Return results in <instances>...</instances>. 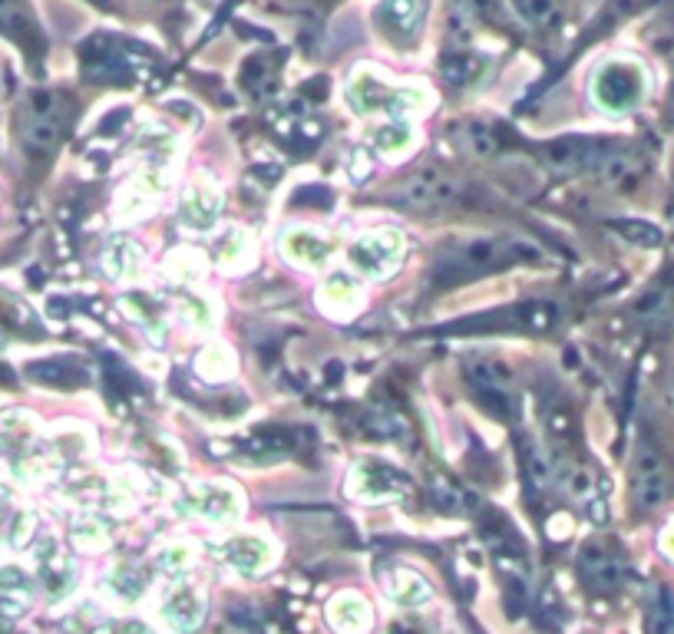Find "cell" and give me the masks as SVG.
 Returning <instances> with one entry per match:
<instances>
[{"label":"cell","instance_id":"38","mask_svg":"<svg viewBox=\"0 0 674 634\" xmlns=\"http://www.w3.org/2000/svg\"><path fill=\"white\" fill-rule=\"evenodd\" d=\"M516 7L533 27H549L559 17V0H516Z\"/></svg>","mask_w":674,"mask_h":634},{"label":"cell","instance_id":"44","mask_svg":"<svg viewBox=\"0 0 674 634\" xmlns=\"http://www.w3.org/2000/svg\"><path fill=\"white\" fill-rule=\"evenodd\" d=\"M7 496H10V483H7V476L0 473V503H7Z\"/></svg>","mask_w":674,"mask_h":634},{"label":"cell","instance_id":"16","mask_svg":"<svg viewBox=\"0 0 674 634\" xmlns=\"http://www.w3.org/2000/svg\"><path fill=\"white\" fill-rule=\"evenodd\" d=\"M175 152H179V139L165 127H145L133 142V159L149 175H169Z\"/></svg>","mask_w":674,"mask_h":634},{"label":"cell","instance_id":"33","mask_svg":"<svg viewBox=\"0 0 674 634\" xmlns=\"http://www.w3.org/2000/svg\"><path fill=\"white\" fill-rule=\"evenodd\" d=\"M582 568H585V575L595 582V585H615L618 582V558L608 552V549H602V545H589L585 552H582Z\"/></svg>","mask_w":674,"mask_h":634},{"label":"cell","instance_id":"21","mask_svg":"<svg viewBox=\"0 0 674 634\" xmlns=\"http://www.w3.org/2000/svg\"><path fill=\"white\" fill-rule=\"evenodd\" d=\"M384 592L394 605L401 608H423L433 602V588L430 582L416 572V568H406V565H394L388 572V582H384Z\"/></svg>","mask_w":674,"mask_h":634},{"label":"cell","instance_id":"11","mask_svg":"<svg viewBox=\"0 0 674 634\" xmlns=\"http://www.w3.org/2000/svg\"><path fill=\"white\" fill-rule=\"evenodd\" d=\"M453 195H456V185L436 169H416L413 175H406L404 182H398L391 189V202H398L404 209H416V212L443 209L446 202H453Z\"/></svg>","mask_w":674,"mask_h":634},{"label":"cell","instance_id":"40","mask_svg":"<svg viewBox=\"0 0 674 634\" xmlns=\"http://www.w3.org/2000/svg\"><path fill=\"white\" fill-rule=\"evenodd\" d=\"M103 622H107V618H103V615H97V608H93V605H87V608L73 612V615L63 622V634H97Z\"/></svg>","mask_w":674,"mask_h":634},{"label":"cell","instance_id":"23","mask_svg":"<svg viewBox=\"0 0 674 634\" xmlns=\"http://www.w3.org/2000/svg\"><path fill=\"white\" fill-rule=\"evenodd\" d=\"M0 30L13 43H20L23 50H30V53H40V47H43L37 20L30 17V10L23 7V0H0Z\"/></svg>","mask_w":674,"mask_h":634},{"label":"cell","instance_id":"30","mask_svg":"<svg viewBox=\"0 0 674 634\" xmlns=\"http://www.w3.org/2000/svg\"><path fill=\"white\" fill-rule=\"evenodd\" d=\"M70 535H73V545H77L80 552H100V549L110 545V525H107L97 512L77 515Z\"/></svg>","mask_w":674,"mask_h":634},{"label":"cell","instance_id":"19","mask_svg":"<svg viewBox=\"0 0 674 634\" xmlns=\"http://www.w3.org/2000/svg\"><path fill=\"white\" fill-rule=\"evenodd\" d=\"M423 13H426V0H381L378 23L391 40L406 43L420 33Z\"/></svg>","mask_w":674,"mask_h":634},{"label":"cell","instance_id":"45","mask_svg":"<svg viewBox=\"0 0 674 634\" xmlns=\"http://www.w3.org/2000/svg\"><path fill=\"white\" fill-rule=\"evenodd\" d=\"M103 3H107V0H103Z\"/></svg>","mask_w":674,"mask_h":634},{"label":"cell","instance_id":"14","mask_svg":"<svg viewBox=\"0 0 674 634\" xmlns=\"http://www.w3.org/2000/svg\"><path fill=\"white\" fill-rule=\"evenodd\" d=\"M205 592L192 582H175L162 602V622L175 634H195L205 622Z\"/></svg>","mask_w":674,"mask_h":634},{"label":"cell","instance_id":"6","mask_svg":"<svg viewBox=\"0 0 674 634\" xmlns=\"http://www.w3.org/2000/svg\"><path fill=\"white\" fill-rule=\"evenodd\" d=\"M466 383L473 386L476 400L493 413V416H503V420H513L520 413V396H516V381L510 374L506 364L500 361H470L466 364Z\"/></svg>","mask_w":674,"mask_h":634},{"label":"cell","instance_id":"27","mask_svg":"<svg viewBox=\"0 0 674 634\" xmlns=\"http://www.w3.org/2000/svg\"><path fill=\"white\" fill-rule=\"evenodd\" d=\"M440 70L453 87H473L490 70V60L473 53V50H456V53L440 57Z\"/></svg>","mask_w":674,"mask_h":634},{"label":"cell","instance_id":"37","mask_svg":"<svg viewBox=\"0 0 674 634\" xmlns=\"http://www.w3.org/2000/svg\"><path fill=\"white\" fill-rule=\"evenodd\" d=\"M463 145H466V152L476 155V159H490V155L500 149L496 132L486 127V123H470V127L463 129Z\"/></svg>","mask_w":674,"mask_h":634},{"label":"cell","instance_id":"26","mask_svg":"<svg viewBox=\"0 0 674 634\" xmlns=\"http://www.w3.org/2000/svg\"><path fill=\"white\" fill-rule=\"evenodd\" d=\"M420 145V132L406 120H388L384 127L374 129V149L384 159H406Z\"/></svg>","mask_w":674,"mask_h":634},{"label":"cell","instance_id":"36","mask_svg":"<svg viewBox=\"0 0 674 634\" xmlns=\"http://www.w3.org/2000/svg\"><path fill=\"white\" fill-rule=\"evenodd\" d=\"M179 314H182V321H185L189 328H195V331H212V328H215V304H212V298H205V294L185 291V294L179 298Z\"/></svg>","mask_w":674,"mask_h":634},{"label":"cell","instance_id":"4","mask_svg":"<svg viewBox=\"0 0 674 634\" xmlns=\"http://www.w3.org/2000/svg\"><path fill=\"white\" fill-rule=\"evenodd\" d=\"M404 235L394 229H371L348 245V271L364 281L391 278L404 261Z\"/></svg>","mask_w":674,"mask_h":634},{"label":"cell","instance_id":"34","mask_svg":"<svg viewBox=\"0 0 674 634\" xmlns=\"http://www.w3.org/2000/svg\"><path fill=\"white\" fill-rule=\"evenodd\" d=\"M165 274L179 284H199L205 278V258L195 249H179L165 258Z\"/></svg>","mask_w":674,"mask_h":634},{"label":"cell","instance_id":"12","mask_svg":"<svg viewBox=\"0 0 674 634\" xmlns=\"http://www.w3.org/2000/svg\"><path fill=\"white\" fill-rule=\"evenodd\" d=\"M179 225L185 232H195V235H205L219 225V215H222V192L212 179L199 175L192 185H185L182 199H179Z\"/></svg>","mask_w":674,"mask_h":634},{"label":"cell","instance_id":"17","mask_svg":"<svg viewBox=\"0 0 674 634\" xmlns=\"http://www.w3.org/2000/svg\"><path fill=\"white\" fill-rule=\"evenodd\" d=\"M605 155V145L598 139L585 135H562L545 145V162L559 172H579V169H595Z\"/></svg>","mask_w":674,"mask_h":634},{"label":"cell","instance_id":"20","mask_svg":"<svg viewBox=\"0 0 674 634\" xmlns=\"http://www.w3.org/2000/svg\"><path fill=\"white\" fill-rule=\"evenodd\" d=\"M328 625L338 634H368L374 625V612L358 592H341L328 605Z\"/></svg>","mask_w":674,"mask_h":634},{"label":"cell","instance_id":"24","mask_svg":"<svg viewBox=\"0 0 674 634\" xmlns=\"http://www.w3.org/2000/svg\"><path fill=\"white\" fill-rule=\"evenodd\" d=\"M30 602H33V578L17 565H3L0 568V615L17 618L30 608Z\"/></svg>","mask_w":674,"mask_h":634},{"label":"cell","instance_id":"35","mask_svg":"<svg viewBox=\"0 0 674 634\" xmlns=\"http://www.w3.org/2000/svg\"><path fill=\"white\" fill-rule=\"evenodd\" d=\"M648 634H674V592L655 585L648 598Z\"/></svg>","mask_w":674,"mask_h":634},{"label":"cell","instance_id":"28","mask_svg":"<svg viewBox=\"0 0 674 634\" xmlns=\"http://www.w3.org/2000/svg\"><path fill=\"white\" fill-rule=\"evenodd\" d=\"M145 588H149V578H145V572L135 562H117L113 572L107 575V592L117 602H123V605L139 602L145 595Z\"/></svg>","mask_w":674,"mask_h":634},{"label":"cell","instance_id":"22","mask_svg":"<svg viewBox=\"0 0 674 634\" xmlns=\"http://www.w3.org/2000/svg\"><path fill=\"white\" fill-rule=\"evenodd\" d=\"M103 271L113 281H135L145 271V254L127 235H113L103 249Z\"/></svg>","mask_w":674,"mask_h":634},{"label":"cell","instance_id":"3","mask_svg":"<svg viewBox=\"0 0 674 634\" xmlns=\"http://www.w3.org/2000/svg\"><path fill=\"white\" fill-rule=\"evenodd\" d=\"M645 93H648L645 67L638 60H628V57L605 60L592 77V100L608 117H622V113L638 110Z\"/></svg>","mask_w":674,"mask_h":634},{"label":"cell","instance_id":"2","mask_svg":"<svg viewBox=\"0 0 674 634\" xmlns=\"http://www.w3.org/2000/svg\"><path fill=\"white\" fill-rule=\"evenodd\" d=\"M348 100L358 113L364 117H388V120H406L410 113L423 110L426 93L416 87H401L391 83L384 77H378L374 70H358L348 83Z\"/></svg>","mask_w":674,"mask_h":634},{"label":"cell","instance_id":"18","mask_svg":"<svg viewBox=\"0 0 674 634\" xmlns=\"http://www.w3.org/2000/svg\"><path fill=\"white\" fill-rule=\"evenodd\" d=\"M334 252V245L314 232V229H304V225H294L281 235V254L298 264V268H324L328 258Z\"/></svg>","mask_w":674,"mask_h":634},{"label":"cell","instance_id":"8","mask_svg":"<svg viewBox=\"0 0 674 634\" xmlns=\"http://www.w3.org/2000/svg\"><path fill=\"white\" fill-rule=\"evenodd\" d=\"M404 493V473L381 463V460H364L348 476V496L358 500V503H391V500H401Z\"/></svg>","mask_w":674,"mask_h":634},{"label":"cell","instance_id":"32","mask_svg":"<svg viewBox=\"0 0 674 634\" xmlns=\"http://www.w3.org/2000/svg\"><path fill=\"white\" fill-rule=\"evenodd\" d=\"M195 371L199 378L212 383L229 381L235 374V354L225 344H209L199 358H195Z\"/></svg>","mask_w":674,"mask_h":634},{"label":"cell","instance_id":"1","mask_svg":"<svg viewBox=\"0 0 674 634\" xmlns=\"http://www.w3.org/2000/svg\"><path fill=\"white\" fill-rule=\"evenodd\" d=\"M542 249L520 235H470L456 239L440 252V274L450 281L483 278L513 264H540Z\"/></svg>","mask_w":674,"mask_h":634},{"label":"cell","instance_id":"5","mask_svg":"<svg viewBox=\"0 0 674 634\" xmlns=\"http://www.w3.org/2000/svg\"><path fill=\"white\" fill-rule=\"evenodd\" d=\"M67 123V107L57 93L37 90L20 107V139L30 152H53Z\"/></svg>","mask_w":674,"mask_h":634},{"label":"cell","instance_id":"39","mask_svg":"<svg viewBox=\"0 0 674 634\" xmlns=\"http://www.w3.org/2000/svg\"><path fill=\"white\" fill-rule=\"evenodd\" d=\"M526 473H530V480H533L536 490H549V486L555 483V466L549 463V456L542 453L540 446L530 450V456H526Z\"/></svg>","mask_w":674,"mask_h":634},{"label":"cell","instance_id":"31","mask_svg":"<svg viewBox=\"0 0 674 634\" xmlns=\"http://www.w3.org/2000/svg\"><path fill=\"white\" fill-rule=\"evenodd\" d=\"M195 565V549L189 542H169L155 552V568L175 582H182Z\"/></svg>","mask_w":674,"mask_h":634},{"label":"cell","instance_id":"15","mask_svg":"<svg viewBox=\"0 0 674 634\" xmlns=\"http://www.w3.org/2000/svg\"><path fill=\"white\" fill-rule=\"evenodd\" d=\"M318 308L331 318L351 321L358 318V311L364 308V288L351 271H334L324 278L321 294H318Z\"/></svg>","mask_w":674,"mask_h":634},{"label":"cell","instance_id":"13","mask_svg":"<svg viewBox=\"0 0 674 634\" xmlns=\"http://www.w3.org/2000/svg\"><path fill=\"white\" fill-rule=\"evenodd\" d=\"M668 490H672V480H668V466L662 460V453L648 443H642L635 450V460H632V496L635 503L645 509L662 506L668 500Z\"/></svg>","mask_w":674,"mask_h":634},{"label":"cell","instance_id":"10","mask_svg":"<svg viewBox=\"0 0 674 634\" xmlns=\"http://www.w3.org/2000/svg\"><path fill=\"white\" fill-rule=\"evenodd\" d=\"M33 562H37V575H40V585L50 602H63L77 588V565L53 535H37Z\"/></svg>","mask_w":674,"mask_h":634},{"label":"cell","instance_id":"7","mask_svg":"<svg viewBox=\"0 0 674 634\" xmlns=\"http://www.w3.org/2000/svg\"><path fill=\"white\" fill-rule=\"evenodd\" d=\"M182 512L215 522V525H229L242 515V493L232 483H189L182 493Z\"/></svg>","mask_w":674,"mask_h":634},{"label":"cell","instance_id":"29","mask_svg":"<svg viewBox=\"0 0 674 634\" xmlns=\"http://www.w3.org/2000/svg\"><path fill=\"white\" fill-rule=\"evenodd\" d=\"M555 483L562 486V493L575 503H592L595 493H598V483L595 476L582 466V463H562L555 466Z\"/></svg>","mask_w":674,"mask_h":634},{"label":"cell","instance_id":"42","mask_svg":"<svg viewBox=\"0 0 674 634\" xmlns=\"http://www.w3.org/2000/svg\"><path fill=\"white\" fill-rule=\"evenodd\" d=\"M97 634H155L145 622L139 618H113V622H103Z\"/></svg>","mask_w":674,"mask_h":634},{"label":"cell","instance_id":"41","mask_svg":"<svg viewBox=\"0 0 674 634\" xmlns=\"http://www.w3.org/2000/svg\"><path fill=\"white\" fill-rule=\"evenodd\" d=\"M453 13L463 23H476L496 13V0H453Z\"/></svg>","mask_w":674,"mask_h":634},{"label":"cell","instance_id":"9","mask_svg":"<svg viewBox=\"0 0 674 634\" xmlns=\"http://www.w3.org/2000/svg\"><path fill=\"white\" fill-rule=\"evenodd\" d=\"M215 555L235 575L252 578V575H262L274 562V545L269 535H259V532H232L215 545Z\"/></svg>","mask_w":674,"mask_h":634},{"label":"cell","instance_id":"43","mask_svg":"<svg viewBox=\"0 0 674 634\" xmlns=\"http://www.w3.org/2000/svg\"><path fill=\"white\" fill-rule=\"evenodd\" d=\"M662 552H665L668 558H674V522L662 532Z\"/></svg>","mask_w":674,"mask_h":634},{"label":"cell","instance_id":"25","mask_svg":"<svg viewBox=\"0 0 674 634\" xmlns=\"http://www.w3.org/2000/svg\"><path fill=\"white\" fill-rule=\"evenodd\" d=\"M252 261H255V242L249 239V232L232 229V232H225V235L215 242V264H219L222 271L242 274V271L252 268Z\"/></svg>","mask_w":674,"mask_h":634}]
</instances>
